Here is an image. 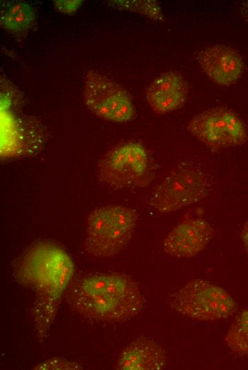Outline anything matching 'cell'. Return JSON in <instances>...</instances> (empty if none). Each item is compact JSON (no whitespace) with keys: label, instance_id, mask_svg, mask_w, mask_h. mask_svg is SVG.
I'll list each match as a JSON object with an SVG mask.
<instances>
[{"label":"cell","instance_id":"277c9868","mask_svg":"<svg viewBox=\"0 0 248 370\" xmlns=\"http://www.w3.org/2000/svg\"><path fill=\"white\" fill-rule=\"evenodd\" d=\"M99 180L113 189L148 186L155 174L146 149L138 142H126L110 150L97 167Z\"/></svg>","mask_w":248,"mask_h":370},{"label":"cell","instance_id":"9a60e30c","mask_svg":"<svg viewBox=\"0 0 248 370\" xmlns=\"http://www.w3.org/2000/svg\"><path fill=\"white\" fill-rule=\"evenodd\" d=\"M228 347L239 355H248V309L234 320L225 337Z\"/></svg>","mask_w":248,"mask_h":370},{"label":"cell","instance_id":"ba28073f","mask_svg":"<svg viewBox=\"0 0 248 370\" xmlns=\"http://www.w3.org/2000/svg\"><path fill=\"white\" fill-rule=\"evenodd\" d=\"M187 130L200 142L214 149L241 145L248 137L241 118L223 107L209 109L197 115L190 121Z\"/></svg>","mask_w":248,"mask_h":370},{"label":"cell","instance_id":"5b68a950","mask_svg":"<svg viewBox=\"0 0 248 370\" xmlns=\"http://www.w3.org/2000/svg\"><path fill=\"white\" fill-rule=\"evenodd\" d=\"M170 306L181 314L199 321L226 319L237 309L228 292L201 279L190 280L176 291L171 297Z\"/></svg>","mask_w":248,"mask_h":370},{"label":"cell","instance_id":"8992f818","mask_svg":"<svg viewBox=\"0 0 248 370\" xmlns=\"http://www.w3.org/2000/svg\"><path fill=\"white\" fill-rule=\"evenodd\" d=\"M210 191L205 174L196 168H178L154 189L150 205L160 213H169L197 203Z\"/></svg>","mask_w":248,"mask_h":370},{"label":"cell","instance_id":"30bf717a","mask_svg":"<svg viewBox=\"0 0 248 370\" xmlns=\"http://www.w3.org/2000/svg\"><path fill=\"white\" fill-rule=\"evenodd\" d=\"M197 60L206 75L214 83L228 86L235 83L244 71V63L234 48L217 44L197 54Z\"/></svg>","mask_w":248,"mask_h":370},{"label":"cell","instance_id":"5bb4252c","mask_svg":"<svg viewBox=\"0 0 248 370\" xmlns=\"http://www.w3.org/2000/svg\"><path fill=\"white\" fill-rule=\"evenodd\" d=\"M35 21L33 7L22 1H8L1 9V26L8 31L21 34L28 31Z\"/></svg>","mask_w":248,"mask_h":370},{"label":"cell","instance_id":"e0dca14e","mask_svg":"<svg viewBox=\"0 0 248 370\" xmlns=\"http://www.w3.org/2000/svg\"><path fill=\"white\" fill-rule=\"evenodd\" d=\"M81 367L73 361L61 358H51L41 362L33 369H81Z\"/></svg>","mask_w":248,"mask_h":370},{"label":"cell","instance_id":"7c38bea8","mask_svg":"<svg viewBox=\"0 0 248 370\" xmlns=\"http://www.w3.org/2000/svg\"><path fill=\"white\" fill-rule=\"evenodd\" d=\"M187 84L177 72L167 71L155 78L146 90V100L157 113H167L180 108L187 100Z\"/></svg>","mask_w":248,"mask_h":370},{"label":"cell","instance_id":"ffe728a7","mask_svg":"<svg viewBox=\"0 0 248 370\" xmlns=\"http://www.w3.org/2000/svg\"><path fill=\"white\" fill-rule=\"evenodd\" d=\"M239 11L242 17L248 23V1H245L241 4Z\"/></svg>","mask_w":248,"mask_h":370},{"label":"cell","instance_id":"6da1fadb","mask_svg":"<svg viewBox=\"0 0 248 370\" xmlns=\"http://www.w3.org/2000/svg\"><path fill=\"white\" fill-rule=\"evenodd\" d=\"M74 266L68 254L49 242L33 245L19 259L16 276L20 282L36 294L33 315L39 337H43L51 324L59 298L69 283Z\"/></svg>","mask_w":248,"mask_h":370},{"label":"cell","instance_id":"ac0fdd59","mask_svg":"<svg viewBox=\"0 0 248 370\" xmlns=\"http://www.w3.org/2000/svg\"><path fill=\"white\" fill-rule=\"evenodd\" d=\"M83 2L82 0H56L54 1V6L61 13L72 14L80 8Z\"/></svg>","mask_w":248,"mask_h":370},{"label":"cell","instance_id":"d6986e66","mask_svg":"<svg viewBox=\"0 0 248 370\" xmlns=\"http://www.w3.org/2000/svg\"><path fill=\"white\" fill-rule=\"evenodd\" d=\"M241 238L244 245V247L248 253V221L244 224L242 232Z\"/></svg>","mask_w":248,"mask_h":370},{"label":"cell","instance_id":"8fae6325","mask_svg":"<svg viewBox=\"0 0 248 370\" xmlns=\"http://www.w3.org/2000/svg\"><path fill=\"white\" fill-rule=\"evenodd\" d=\"M9 131L4 134L1 154L8 157L33 155L43 147L46 132L42 124L33 117H11Z\"/></svg>","mask_w":248,"mask_h":370},{"label":"cell","instance_id":"3957f363","mask_svg":"<svg viewBox=\"0 0 248 370\" xmlns=\"http://www.w3.org/2000/svg\"><path fill=\"white\" fill-rule=\"evenodd\" d=\"M137 218L136 212L126 206L95 208L88 217L85 249L97 257L118 254L130 241Z\"/></svg>","mask_w":248,"mask_h":370},{"label":"cell","instance_id":"4fadbf2b","mask_svg":"<svg viewBox=\"0 0 248 370\" xmlns=\"http://www.w3.org/2000/svg\"><path fill=\"white\" fill-rule=\"evenodd\" d=\"M167 354L155 341L140 337L120 354L117 368L121 370H160L165 369Z\"/></svg>","mask_w":248,"mask_h":370},{"label":"cell","instance_id":"2e32d148","mask_svg":"<svg viewBox=\"0 0 248 370\" xmlns=\"http://www.w3.org/2000/svg\"><path fill=\"white\" fill-rule=\"evenodd\" d=\"M108 4L118 9L140 13L155 21H163L164 17L160 4L156 1L148 0H115Z\"/></svg>","mask_w":248,"mask_h":370},{"label":"cell","instance_id":"9c48e42d","mask_svg":"<svg viewBox=\"0 0 248 370\" xmlns=\"http://www.w3.org/2000/svg\"><path fill=\"white\" fill-rule=\"evenodd\" d=\"M214 235V229L205 219H185L175 226L163 240V250L176 258H190L202 252Z\"/></svg>","mask_w":248,"mask_h":370},{"label":"cell","instance_id":"7a4b0ae2","mask_svg":"<svg viewBox=\"0 0 248 370\" xmlns=\"http://www.w3.org/2000/svg\"><path fill=\"white\" fill-rule=\"evenodd\" d=\"M66 300L81 315L103 322H122L137 315L144 299L138 284L121 273H93L70 286Z\"/></svg>","mask_w":248,"mask_h":370},{"label":"cell","instance_id":"52a82bcc","mask_svg":"<svg viewBox=\"0 0 248 370\" xmlns=\"http://www.w3.org/2000/svg\"><path fill=\"white\" fill-rule=\"evenodd\" d=\"M84 100L93 114L110 122H125L135 116L129 92L113 80L95 70L88 71L86 75Z\"/></svg>","mask_w":248,"mask_h":370}]
</instances>
